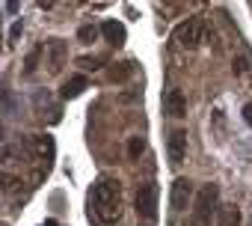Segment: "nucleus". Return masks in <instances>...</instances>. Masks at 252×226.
<instances>
[{
  "label": "nucleus",
  "instance_id": "obj_1",
  "mask_svg": "<svg viewBox=\"0 0 252 226\" xmlns=\"http://www.w3.org/2000/svg\"><path fill=\"white\" fill-rule=\"evenodd\" d=\"M89 202L95 205V214L104 223H116L122 217V182L119 179H110V176H101L92 185Z\"/></svg>",
  "mask_w": 252,
  "mask_h": 226
},
{
  "label": "nucleus",
  "instance_id": "obj_2",
  "mask_svg": "<svg viewBox=\"0 0 252 226\" xmlns=\"http://www.w3.org/2000/svg\"><path fill=\"white\" fill-rule=\"evenodd\" d=\"M217 199H220V188H217L214 182L205 185V188L196 193V202H193V223H196V226H208L211 214L220 208Z\"/></svg>",
  "mask_w": 252,
  "mask_h": 226
},
{
  "label": "nucleus",
  "instance_id": "obj_3",
  "mask_svg": "<svg viewBox=\"0 0 252 226\" xmlns=\"http://www.w3.org/2000/svg\"><path fill=\"white\" fill-rule=\"evenodd\" d=\"M202 39H205V24H202V18H187V21H181V24L175 27V42H178L181 48H187V51H196V48L202 45Z\"/></svg>",
  "mask_w": 252,
  "mask_h": 226
},
{
  "label": "nucleus",
  "instance_id": "obj_4",
  "mask_svg": "<svg viewBox=\"0 0 252 226\" xmlns=\"http://www.w3.org/2000/svg\"><path fill=\"white\" fill-rule=\"evenodd\" d=\"M193 202H196V188H193V182L184 179V176L175 179L172 188H169V205H172V211H187Z\"/></svg>",
  "mask_w": 252,
  "mask_h": 226
},
{
  "label": "nucleus",
  "instance_id": "obj_5",
  "mask_svg": "<svg viewBox=\"0 0 252 226\" xmlns=\"http://www.w3.org/2000/svg\"><path fill=\"white\" fill-rule=\"evenodd\" d=\"M137 211H140V217H146V220H155L158 217V185L155 182H146V185H140L137 188Z\"/></svg>",
  "mask_w": 252,
  "mask_h": 226
},
{
  "label": "nucleus",
  "instance_id": "obj_6",
  "mask_svg": "<svg viewBox=\"0 0 252 226\" xmlns=\"http://www.w3.org/2000/svg\"><path fill=\"white\" fill-rule=\"evenodd\" d=\"M163 113L166 116H172V119H181V116H187V95L181 92V89H166V95H163Z\"/></svg>",
  "mask_w": 252,
  "mask_h": 226
},
{
  "label": "nucleus",
  "instance_id": "obj_7",
  "mask_svg": "<svg viewBox=\"0 0 252 226\" xmlns=\"http://www.w3.org/2000/svg\"><path fill=\"white\" fill-rule=\"evenodd\" d=\"M166 152H169V161L172 164H181L187 158V131L184 128H175L166 140Z\"/></svg>",
  "mask_w": 252,
  "mask_h": 226
},
{
  "label": "nucleus",
  "instance_id": "obj_8",
  "mask_svg": "<svg viewBox=\"0 0 252 226\" xmlns=\"http://www.w3.org/2000/svg\"><path fill=\"white\" fill-rule=\"evenodd\" d=\"M65 54H68V48H65L63 39H51V42H48V63H51V72H60V69H63Z\"/></svg>",
  "mask_w": 252,
  "mask_h": 226
},
{
  "label": "nucleus",
  "instance_id": "obj_9",
  "mask_svg": "<svg viewBox=\"0 0 252 226\" xmlns=\"http://www.w3.org/2000/svg\"><path fill=\"white\" fill-rule=\"evenodd\" d=\"M101 33H104V39L110 42V45H125V24H119V21H104L101 24Z\"/></svg>",
  "mask_w": 252,
  "mask_h": 226
},
{
  "label": "nucleus",
  "instance_id": "obj_10",
  "mask_svg": "<svg viewBox=\"0 0 252 226\" xmlns=\"http://www.w3.org/2000/svg\"><path fill=\"white\" fill-rule=\"evenodd\" d=\"M217 226H240V208L237 205H220L217 208Z\"/></svg>",
  "mask_w": 252,
  "mask_h": 226
},
{
  "label": "nucleus",
  "instance_id": "obj_11",
  "mask_svg": "<svg viewBox=\"0 0 252 226\" xmlns=\"http://www.w3.org/2000/svg\"><path fill=\"white\" fill-rule=\"evenodd\" d=\"M86 86H89V83H86V77H83V75H74V77H68V80L63 83L60 95H63V98H77Z\"/></svg>",
  "mask_w": 252,
  "mask_h": 226
},
{
  "label": "nucleus",
  "instance_id": "obj_12",
  "mask_svg": "<svg viewBox=\"0 0 252 226\" xmlns=\"http://www.w3.org/2000/svg\"><path fill=\"white\" fill-rule=\"evenodd\" d=\"M42 51H45V45H36V48L27 54V60H24V75H33V72L39 69V57H42Z\"/></svg>",
  "mask_w": 252,
  "mask_h": 226
},
{
  "label": "nucleus",
  "instance_id": "obj_13",
  "mask_svg": "<svg viewBox=\"0 0 252 226\" xmlns=\"http://www.w3.org/2000/svg\"><path fill=\"white\" fill-rule=\"evenodd\" d=\"M98 33H101V30H98L95 24H83V27L77 30V39H80L83 45H92V42L98 39Z\"/></svg>",
  "mask_w": 252,
  "mask_h": 226
},
{
  "label": "nucleus",
  "instance_id": "obj_14",
  "mask_svg": "<svg viewBox=\"0 0 252 226\" xmlns=\"http://www.w3.org/2000/svg\"><path fill=\"white\" fill-rule=\"evenodd\" d=\"M134 75V63H119V69H113L110 72V77L113 80H128Z\"/></svg>",
  "mask_w": 252,
  "mask_h": 226
},
{
  "label": "nucleus",
  "instance_id": "obj_15",
  "mask_svg": "<svg viewBox=\"0 0 252 226\" xmlns=\"http://www.w3.org/2000/svg\"><path fill=\"white\" fill-rule=\"evenodd\" d=\"M146 152V140L143 137H131L128 140V158H140Z\"/></svg>",
  "mask_w": 252,
  "mask_h": 226
},
{
  "label": "nucleus",
  "instance_id": "obj_16",
  "mask_svg": "<svg viewBox=\"0 0 252 226\" xmlns=\"http://www.w3.org/2000/svg\"><path fill=\"white\" fill-rule=\"evenodd\" d=\"M249 69H252V66H249V57H234L231 72H234L237 77H240V75H249Z\"/></svg>",
  "mask_w": 252,
  "mask_h": 226
},
{
  "label": "nucleus",
  "instance_id": "obj_17",
  "mask_svg": "<svg viewBox=\"0 0 252 226\" xmlns=\"http://www.w3.org/2000/svg\"><path fill=\"white\" fill-rule=\"evenodd\" d=\"M36 149H39V155H54V140L51 137H36Z\"/></svg>",
  "mask_w": 252,
  "mask_h": 226
},
{
  "label": "nucleus",
  "instance_id": "obj_18",
  "mask_svg": "<svg viewBox=\"0 0 252 226\" xmlns=\"http://www.w3.org/2000/svg\"><path fill=\"white\" fill-rule=\"evenodd\" d=\"M3 182H6V185H3V190H6V193H9V190H15V188H18V185H21V182H18V179H15V176H9V173H6V176H3Z\"/></svg>",
  "mask_w": 252,
  "mask_h": 226
},
{
  "label": "nucleus",
  "instance_id": "obj_19",
  "mask_svg": "<svg viewBox=\"0 0 252 226\" xmlns=\"http://www.w3.org/2000/svg\"><path fill=\"white\" fill-rule=\"evenodd\" d=\"M77 63H80L83 69H92V72H95V69H101V60H89V57H83V60H77Z\"/></svg>",
  "mask_w": 252,
  "mask_h": 226
},
{
  "label": "nucleus",
  "instance_id": "obj_20",
  "mask_svg": "<svg viewBox=\"0 0 252 226\" xmlns=\"http://www.w3.org/2000/svg\"><path fill=\"white\" fill-rule=\"evenodd\" d=\"M243 122L252 128V101H246V104H243Z\"/></svg>",
  "mask_w": 252,
  "mask_h": 226
},
{
  "label": "nucleus",
  "instance_id": "obj_21",
  "mask_svg": "<svg viewBox=\"0 0 252 226\" xmlns=\"http://www.w3.org/2000/svg\"><path fill=\"white\" fill-rule=\"evenodd\" d=\"M21 30H24V27H21V21H18V24H15V27L9 30V45H15V39L21 36Z\"/></svg>",
  "mask_w": 252,
  "mask_h": 226
},
{
  "label": "nucleus",
  "instance_id": "obj_22",
  "mask_svg": "<svg viewBox=\"0 0 252 226\" xmlns=\"http://www.w3.org/2000/svg\"><path fill=\"white\" fill-rule=\"evenodd\" d=\"M54 3H57V0H39V6H42V9H51Z\"/></svg>",
  "mask_w": 252,
  "mask_h": 226
}]
</instances>
